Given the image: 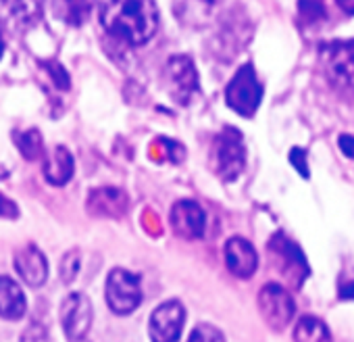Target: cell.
Here are the masks:
<instances>
[{
  "mask_svg": "<svg viewBox=\"0 0 354 342\" xmlns=\"http://www.w3.org/2000/svg\"><path fill=\"white\" fill-rule=\"evenodd\" d=\"M100 26L119 42L142 46L158 30L154 0H98Z\"/></svg>",
  "mask_w": 354,
  "mask_h": 342,
  "instance_id": "6da1fadb",
  "label": "cell"
},
{
  "mask_svg": "<svg viewBox=\"0 0 354 342\" xmlns=\"http://www.w3.org/2000/svg\"><path fill=\"white\" fill-rule=\"evenodd\" d=\"M246 163V146L244 138L236 127H223L211 148V167L215 174L230 182L236 180Z\"/></svg>",
  "mask_w": 354,
  "mask_h": 342,
  "instance_id": "7a4b0ae2",
  "label": "cell"
},
{
  "mask_svg": "<svg viewBox=\"0 0 354 342\" xmlns=\"http://www.w3.org/2000/svg\"><path fill=\"white\" fill-rule=\"evenodd\" d=\"M225 100L232 111L242 117H252L263 100V84L257 78L252 63H246L238 69L225 90Z\"/></svg>",
  "mask_w": 354,
  "mask_h": 342,
  "instance_id": "3957f363",
  "label": "cell"
},
{
  "mask_svg": "<svg viewBox=\"0 0 354 342\" xmlns=\"http://www.w3.org/2000/svg\"><path fill=\"white\" fill-rule=\"evenodd\" d=\"M257 305H259V313H261L263 321L275 332L286 330L292 323L294 313H296L292 294L288 292L286 286L275 284V282H269L261 288Z\"/></svg>",
  "mask_w": 354,
  "mask_h": 342,
  "instance_id": "277c9868",
  "label": "cell"
},
{
  "mask_svg": "<svg viewBox=\"0 0 354 342\" xmlns=\"http://www.w3.org/2000/svg\"><path fill=\"white\" fill-rule=\"evenodd\" d=\"M106 305L117 315H129L133 313L142 303V286L140 278L127 269H113L106 278L104 286Z\"/></svg>",
  "mask_w": 354,
  "mask_h": 342,
  "instance_id": "5b68a950",
  "label": "cell"
},
{
  "mask_svg": "<svg viewBox=\"0 0 354 342\" xmlns=\"http://www.w3.org/2000/svg\"><path fill=\"white\" fill-rule=\"evenodd\" d=\"M321 61L327 80L339 88L354 92V40H339L321 48Z\"/></svg>",
  "mask_w": 354,
  "mask_h": 342,
  "instance_id": "8992f818",
  "label": "cell"
},
{
  "mask_svg": "<svg viewBox=\"0 0 354 342\" xmlns=\"http://www.w3.org/2000/svg\"><path fill=\"white\" fill-rule=\"evenodd\" d=\"M167 88L169 94L175 102L180 105H190L194 96L201 92V82L196 67L190 57L186 55H175L167 61Z\"/></svg>",
  "mask_w": 354,
  "mask_h": 342,
  "instance_id": "52a82bcc",
  "label": "cell"
},
{
  "mask_svg": "<svg viewBox=\"0 0 354 342\" xmlns=\"http://www.w3.org/2000/svg\"><path fill=\"white\" fill-rule=\"evenodd\" d=\"M186 309L180 300H165L150 315V340L152 342H177L184 332Z\"/></svg>",
  "mask_w": 354,
  "mask_h": 342,
  "instance_id": "ba28073f",
  "label": "cell"
},
{
  "mask_svg": "<svg viewBox=\"0 0 354 342\" xmlns=\"http://www.w3.org/2000/svg\"><path fill=\"white\" fill-rule=\"evenodd\" d=\"M267 249L273 255L275 267L286 278V282L292 284V286H300L304 282L306 273H308L302 251L294 242H290L283 234L273 236V240L269 242Z\"/></svg>",
  "mask_w": 354,
  "mask_h": 342,
  "instance_id": "9c48e42d",
  "label": "cell"
},
{
  "mask_svg": "<svg viewBox=\"0 0 354 342\" xmlns=\"http://www.w3.org/2000/svg\"><path fill=\"white\" fill-rule=\"evenodd\" d=\"M61 323H63V332L71 342H80L86 338V334L90 332L92 319H94V311H92V303L86 294L82 292H71L63 305H61Z\"/></svg>",
  "mask_w": 354,
  "mask_h": 342,
  "instance_id": "30bf717a",
  "label": "cell"
},
{
  "mask_svg": "<svg viewBox=\"0 0 354 342\" xmlns=\"http://www.w3.org/2000/svg\"><path fill=\"white\" fill-rule=\"evenodd\" d=\"M171 230L184 240H201L205 236L207 215L194 201H177L169 215Z\"/></svg>",
  "mask_w": 354,
  "mask_h": 342,
  "instance_id": "8fae6325",
  "label": "cell"
},
{
  "mask_svg": "<svg viewBox=\"0 0 354 342\" xmlns=\"http://www.w3.org/2000/svg\"><path fill=\"white\" fill-rule=\"evenodd\" d=\"M13 265H15V271L21 278V282L32 288H40L48 280V261H46L44 253L40 249H36L34 244L19 249L13 259Z\"/></svg>",
  "mask_w": 354,
  "mask_h": 342,
  "instance_id": "7c38bea8",
  "label": "cell"
},
{
  "mask_svg": "<svg viewBox=\"0 0 354 342\" xmlns=\"http://www.w3.org/2000/svg\"><path fill=\"white\" fill-rule=\"evenodd\" d=\"M225 265L236 278H250L259 267V255L254 246L242 238L234 236L225 242Z\"/></svg>",
  "mask_w": 354,
  "mask_h": 342,
  "instance_id": "4fadbf2b",
  "label": "cell"
},
{
  "mask_svg": "<svg viewBox=\"0 0 354 342\" xmlns=\"http://www.w3.org/2000/svg\"><path fill=\"white\" fill-rule=\"evenodd\" d=\"M127 207L129 199L121 188H96L88 197V211L98 217H123Z\"/></svg>",
  "mask_w": 354,
  "mask_h": 342,
  "instance_id": "5bb4252c",
  "label": "cell"
},
{
  "mask_svg": "<svg viewBox=\"0 0 354 342\" xmlns=\"http://www.w3.org/2000/svg\"><path fill=\"white\" fill-rule=\"evenodd\" d=\"M73 169H75L73 154L65 146H55L42 165L44 178L53 186H65L73 178Z\"/></svg>",
  "mask_w": 354,
  "mask_h": 342,
  "instance_id": "9a60e30c",
  "label": "cell"
},
{
  "mask_svg": "<svg viewBox=\"0 0 354 342\" xmlns=\"http://www.w3.org/2000/svg\"><path fill=\"white\" fill-rule=\"evenodd\" d=\"M26 311H28V300L21 286L9 276H0V317L21 319Z\"/></svg>",
  "mask_w": 354,
  "mask_h": 342,
  "instance_id": "2e32d148",
  "label": "cell"
},
{
  "mask_svg": "<svg viewBox=\"0 0 354 342\" xmlns=\"http://www.w3.org/2000/svg\"><path fill=\"white\" fill-rule=\"evenodd\" d=\"M92 7H94V0H53L55 15L75 28L88 21Z\"/></svg>",
  "mask_w": 354,
  "mask_h": 342,
  "instance_id": "e0dca14e",
  "label": "cell"
},
{
  "mask_svg": "<svg viewBox=\"0 0 354 342\" xmlns=\"http://www.w3.org/2000/svg\"><path fill=\"white\" fill-rule=\"evenodd\" d=\"M294 342H331L329 327L319 317H300L294 327Z\"/></svg>",
  "mask_w": 354,
  "mask_h": 342,
  "instance_id": "ac0fdd59",
  "label": "cell"
},
{
  "mask_svg": "<svg viewBox=\"0 0 354 342\" xmlns=\"http://www.w3.org/2000/svg\"><path fill=\"white\" fill-rule=\"evenodd\" d=\"M9 13L21 24H34L44 7V0H3Z\"/></svg>",
  "mask_w": 354,
  "mask_h": 342,
  "instance_id": "d6986e66",
  "label": "cell"
},
{
  "mask_svg": "<svg viewBox=\"0 0 354 342\" xmlns=\"http://www.w3.org/2000/svg\"><path fill=\"white\" fill-rule=\"evenodd\" d=\"M17 140V146L21 150V154L30 161L38 159L44 154V144H42V136L38 134V129H28V132H21L15 136Z\"/></svg>",
  "mask_w": 354,
  "mask_h": 342,
  "instance_id": "ffe728a7",
  "label": "cell"
},
{
  "mask_svg": "<svg viewBox=\"0 0 354 342\" xmlns=\"http://www.w3.org/2000/svg\"><path fill=\"white\" fill-rule=\"evenodd\" d=\"M188 342H225V336L219 327L211 323H201L190 332Z\"/></svg>",
  "mask_w": 354,
  "mask_h": 342,
  "instance_id": "44dd1931",
  "label": "cell"
},
{
  "mask_svg": "<svg viewBox=\"0 0 354 342\" xmlns=\"http://www.w3.org/2000/svg\"><path fill=\"white\" fill-rule=\"evenodd\" d=\"M59 269H61V280H63L65 284H71V282L75 280L77 271H80V251H69V253L61 259Z\"/></svg>",
  "mask_w": 354,
  "mask_h": 342,
  "instance_id": "7402d4cb",
  "label": "cell"
},
{
  "mask_svg": "<svg viewBox=\"0 0 354 342\" xmlns=\"http://www.w3.org/2000/svg\"><path fill=\"white\" fill-rule=\"evenodd\" d=\"M21 342H50L48 338V330L42 323H32L24 330L21 334Z\"/></svg>",
  "mask_w": 354,
  "mask_h": 342,
  "instance_id": "603a6c76",
  "label": "cell"
},
{
  "mask_svg": "<svg viewBox=\"0 0 354 342\" xmlns=\"http://www.w3.org/2000/svg\"><path fill=\"white\" fill-rule=\"evenodd\" d=\"M0 217L3 219H17L19 217V207L15 201H11L9 197H5L0 192Z\"/></svg>",
  "mask_w": 354,
  "mask_h": 342,
  "instance_id": "cb8c5ba5",
  "label": "cell"
},
{
  "mask_svg": "<svg viewBox=\"0 0 354 342\" xmlns=\"http://www.w3.org/2000/svg\"><path fill=\"white\" fill-rule=\"evenodd\" d=\"M306 154H304V150H300V148H292V152H290V161H292V165L298 169V174L300 176H304V178H308V165H306V159H304Z\"/></svg>",
  "mask_w": 354,
  "mask_h": 342,
  "instance_id": "d4e9b609",
  "label": "cell"
},
{
  "mask_svg": "<svg viewBox=\"0 0 354 342\" xmlns=\"http://www.w3.org/2000/svg\"><path fill=\"white\" fill-rule=\"evenodd\" d=\"M337 144H339V150H342L348 159H354V136L342 134L339 140H337Z\"/></svg>",
  "mask_w": 354,
  "mask_h": 342,
  "instance_id": "484cf974",
  "label": "cell"
},
{
  "mask_svg": "<svg viewBox=\"0 0 354 342\" xmlns=\"http://www.w3.org/2000/svg\"><path fill=\"white\" fill-rule=\"evenodd\" d=\"M342 17H354V0H335Z\"/></svg>",
  "mask_w": 354,
  "mask_h": 342,
  "instance_id": "4316f807",
  "label": "cell"
},
{
  "mask_svg": "<svg viewBox=\"0 0 354 342\" xmlns=\"http://www.w3.org/2000/svg\"><path fill=\"white\" fill-rule=\"evenodd\" d=\"M5 53V40H3V32H0V57Z\"/></svg>",
  "mask_w": 354,
  "mask_h": 342,
  "instance_id": "83f0119b",
  "label": "cell"
},
{
  "mask_svg": "<svg viewBox=\"0 0 354 342\" xmlns=\"http://www.w3.org/2000/svg\"><path fill=\"white\" fill-rule=\"evenodd\" d=\"M201 3H209V5H213V3H217V0H201Z\"/></svg>",
  "mask_w": 354,
  "mask_h": 342,
  "instance_id": "f1b7e54d",
  "label": "cell"
}]
</instances>
